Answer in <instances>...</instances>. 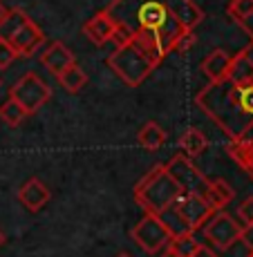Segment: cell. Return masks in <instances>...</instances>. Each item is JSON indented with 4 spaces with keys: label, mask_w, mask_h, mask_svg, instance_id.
I'll use <instances>...</instances> for the list:
<instances>
[{
    "label": "cell",
    "mask_w": 253,
    "mask_h": 257,
    "mask_svg": "<svg viewBox=\"0 0 253 257\" xmlns=\"http://www.w3.org/2000/svg\"><path fill=\"white\" fill-rule=\"evenodd\" d=\"M41 63H43V67L52 74V76H58L65 67L74 65L76 58H74V52L65 45V43L54 41V43H49L47 49L41 54Z\"/></svg>",
    "instance_id": "obj_14"
},
{
    "label": "cell",
    "mask_w": 253,
    "mask_h": 257,
    "mask_svg": "<svg viewBox=\"0 0 253 257\" xmlns=\"http://www.w3.org/2000/svg\"><path fill=\"white\" fill-rule=\"evenodd\" d=\"M117 29V23L112 21V16L103 9V12H97L94 16L83 25V34H86V38L94 45H106V43L112 41V34H115Z\"/></svg>",
    "instance_id": "obj_13"
},
{
    "label": "cell",
    "mask_w": 253,
    "mask_h": 257,
    "mask_svg": "<svg viewBox=\"0 0 253 257\" xmlns=\"http://www.w3.org/2000/svg\"><path fill=\"white\" fill-rule=\"evenodd\" d=\"M229 63H231V54L226 49H213L202 61V72L208 76V81H222L226 76Z\"/></svg>",
    "instance_id": "obj_15"
},
{
    "label": "cell",
    "mask_w": 253,
    "mask_h": 257,
    "mask_svg": "<svg viewBox=\"0 0 253 257\" xmlns=\"http://www.w3.org/2000/svg\"><path fill=\"white\" fill-rule=\"evenodd\" d=\"M159 58L155 56L152 49H148L143 43L130 41L117 45V49L106 58V65L126 83L128 87H139L148 76L152 74V70H157Z\"/></svg>",
    "instance_id": "obj_3"
},
{
    "label": "cell",
    "mask_w": 253,
    "mask_h": 257,
    "mask_svg": "<svg viewBox=\"0 0 253 257\" xmlns=\"http://www.w3.org/2000/svg\"><path fill=\"white\" fill-rule=\"evenodd\" d=\"M0 41H5L18 56H34L45 43V34L21 9H7L0 21Z\"/></svg>",
    "instance_id": "obj_5"
},
{
    "label": "cell",
    "mask_w": 253,
    "mask_h": 257,
    "mask_svg": "<svg viewBox=\"0 0 253 257\" xmlns=\"http://www.w3.org/2000/svg\"><path fill=\"white\" fill-rule=\"evenodd\" d=\"M193 43H195V36H193V32H186L184 36H182L180 41L175 43V47H173V52H177V54H186L188 49L193 47Z\"/></svg>",
    "instance_id": "obj_27"
},
{
    "label": "cell",
    "mask_w": 253,
    "mask_h": 257,
    "mask_svg": "<svg viewBox=\"0 0 253 257\" xmlns=\"http://www.w3.org/2000/svg\"><path fill=\"white\" fill-rule=\"evenodd\" d=\"M56 81L61 83V87H63L65 92H69V94H76V92H81L83 87H86L88 76H86V72H83L81 67L76 65V63H74V65L65 67V70L58 74Z\"/></svg>",
    "instance_id": "obj_20"
},
{
    "label": "cell",
    "mask_w": 253,
    "mask_h": 257,
    "mask_svg": "<svg viewBox=\"0 0 253 257\" xmlns=\"http://www.w3.org/2000/svg\"><path fill=\"white\" fill-rule=\"evenodd\" d=\"M233 188L226 184V181H222V179H208V184H206V190H204V199H206V204L211 206L213 210H222L226 204L233 199Z\"/></svg>",
    "instance_id": "obj_16"
},
{
    "label": "cell",
    "mask_w": 253,
    "mask_h": 257,
    "mask_svg": "<svg viewBox=\"0 0 253 257\" xmlns=\"http://www.w3.org/2000/svg\"><path fill=\"white\" fill-rule=\"evenodd\" d=\"M180 146H182V150H184L186 157L195 159V157H200V155H204L206 152L208 139H206V135L200 130V127H188L184 135H182Z\"/></svg>",
    "instance_id": "obj_18"
},
{
    "label": "cell",
    "mask_w": 253,
    "mask_h": 257,
    "mask_svg": "<svg viewBox=\"0 0 253 257\" xmlns=\"http://www.w3.org/2000/svg\"><path fill=\"white\" fill-rule=\"evenodd\" d=\"M5 244V235H3V230H0V246Z\"/></svg>",
    "instance_id": "obj_33"
},
{
    "label": "cell",
    "mask_w": 253,
    "mask_h": 257,
    "mask_svg": "<svg viewBox=\"0 0 253 257\" xmlns=\"http://www.w3.org/2000/svg\"><path fill=\"white\" fill-rule=\"evenodd\" d=\"M202 230H204V237L211 244V248H217V250L231 246L242 235V226L233 219L229 212H224V208L213 212L206 219V224L202 226Z\"/></svg>",
    "instance_id": "obj_8"
},
{
    "label": "cell",
    "mask_w": 253,
    "mask_h": 257,
    "mask_svg": "<svg viewBox=\"0 0 253 257\" xmlns=\"http://www.w3.org/2000/svg\"><path fill=\"white\" fill-rule=\"evenodd\" d=\"M173 208H175L177 217L184 221V226L191 230V233L200 230L202 226L206 224L208 217L215 212L211 206L206 204L204 197H202V195H193V192H182L180 199L173 204Z\"/></svg>",
    "instance_id": "obj_10"
},
{
    "label": "cell",
    "mask_w": 253,
    "mask_h": 257,
    "mask_svg": "<svg viewBox=\"0 0 253 257\" xmlns=\"http://www.w3.org/2000/svg\"><path fill=\"white\" fill-rule=\"evenodd\" d=\"M159 257H180V253H177V250H173L171 248V246H166V248H163V250H159Z\"/></svg>",
    "instance_id": "obj_31"
},
{
    "label": "cell",
    "mask_w": 253,
    "mask_h": 257,
    "mask_svg": "<svg viewBox=\"0 0 253 257\" xmlns=\"http://www.w3.org/2000/svg\"><path fill=\"white\" fill-rule=\"evenodd\" d=\"M137 141L141 148L155 152V150H159L163 146V141H166V130H163L157 121H148V123H143L141 130H139Z\"/></svg>",
    "instance_id": "obj_17"
},
{
    "label": "cell",
    "mask_w": 253,
    "mask_h": 257,
    "mask_svg": "<svg viewBox=\"0 0 253 257\" xmlns=\"http://www.w3.org/2000/svg\"><path fill=\"white\" fill-rule=\"evenodd\" d=\"M249 253H251L249 246H246L242 239L233 241L231 246H226V248L217 250V255H220V257H249Z\"/></svg>",
    "instance_id": "obj_24"
},
{
    "label": "cell",
    "mask_w": 253,
    "mask_h": 257,
    "mask_svg": "<svg viewBox=\"0 0 253 257\" xmlns=\"http://www.w3.org/2000/svg\"><path fill=\"white\" fill-rule=\"evenodd\" d=\"M182 192H184L182 186L173 179V175L166 170V166H155L135 186V201L146 212L159 215V212L171 208L180 199Z\"/></svg>",
    "instance_id": "obj_4"
},
{
    "label": "cell",
    "mask_w": 253,
    "mask_h": 257,
    "mask_svg": "<svg viewBox=\"0 0 253 257\" xmlns=\"http://www.w3.org/2000/svg\"><path fill=\"white\" fill-rule=\"evenodd\" d=\"M9 98H14L27 114H36L52 98V90L38 74L27 72L14 83V87L9 90Z\"/></svg>",
    "instance_id": "obj_6"
},
{
    "label": "cell",
    "mask_w": 253,
    "mask_h": 257,
    "mask_svg": "<svg viewBox=\"0 0 253 257\" xmlns=\"http://www.w3.org/2000/svg\"><path fill=\"white\" fill-rule=\"evenodd\" d=\"M166 170L171 172L173 179L182 186V190H184V192L204 195L206 184H208V177L195 164H193V159H191V157H186L184 152L173 157V159L166 164Z\"/></svg>",
    "instance_id": "obj_9"
},
{
    "label": "cell",
    "mask_w": 253,
    "mask_h": 257,
    "mask_svg": "<svg viewBox=\"0 0 253 257\" xmlns=\"http://www.w3.org/2000/svg\"><path fill=\"white\" fill-rule=\"evenodd\" d=\"M249 257H253V250H251V253H249Z\"/></svg>",
    "instance_id": "obj_35"
},
{
    "label": "cell",
    "mask_w": 253,
    "mask_h": 257,
    "mask_svg": "<svg viewBox=\"0 0 253 257\" xmlns=\"http://www.w3.org/2000/svg\"><path fill=\"white\" fill-rule=\"evenodd\" d=\"M29 114L23 110L21 105H18L14 98H7V101L0 105V118H3V123H7L9 127H18L25 123V118Z\"/></svg>",
    "instance_id": "obj_21"
},
{
    "label": "cell",
    "mask_w": 253,
    "mask_h": 257,
    "mask_svg": "<svg viewBox=\"0 0 253 257\" xmlns=\"http://www.w3.org/2000/svg\"><path fill=\"white\" fill-rule=\"evenodd\" d=\"M130 235L139 248L146 250V253H152V255L163 250L173 239L171 230H168L166 224L159 219V215H152V212H146V215L137 221V226L132 228Z\"/></svg>",
    "instance_id": "obj_7"
},
{
    "label": "cell",
    "mask_w": 253,
    "mask_h": 257,
    "mask_svg": "<svg viewBox=\"0 0 253 257\" xmlns=\"http://www.w3.org/2000/svg\"><path fill=\"white\" fill-rule=\"evenodd\" d=\"M200 244H202V241H197L195 233H186V235L173 237L168 246H171L173 250H177L180 257H193V255L197 253V248H200Z\"/></svg>",
    "instance_id": "obj_22"
},
{
    "label": "cell",
    "mask_w": 253,
    "mask_h": 257,
    "mask_svg": "<svg viewBox=\"0 0 253 257\" xmlns=\"http://www.w3.org/2000/svg\"><path fill=\"white\" fill-rule=\"evenodd\" d=\"M237 25H240L242 29H244V34H246V36H249L251 41H253V14H249L246 18H242V21L237 23Z\"/></svg>",
    "instance_id": "obj_29"
},
{
    "label": "cell",
    "mask_w": 253,
    "mask_h": 257,
    "mask_svg": "<svg viewBox=\"0 0 253 257\" xmlns=\"http://www.w3.org/2000/svg\"><path fill=\"white\" fill-rule=\"evenodd\" d=\"M237 215H240V219L244 221V224H251L253 221V197L242 201L240 208H237Z\"/></svg>",
    "instance_id": "obj_26"
},
{
    "label": "cell",
    "mask_w": 253,
    "mask_h": 257,
    "mask_svg": "<svg viewBox=\"0 0 253 257\" xmlns=\"http://www.w3.org/2000/svg\"><path fill=\"white\" fill-rule=\"evenodd\" d=\"M16 58H18V54L14 52V49L9 47L5 41H0V70H7V67L12 65Z\"/></svg>",
    "instance_id": "obj_25"
},
{
    "label": "cell",
    "mask_w": 253,
    "mask_h": 257,
    "mask_svg": "<svg viewBox=\"0 0 253 257\" xmlns=\"http://www.w3.org/2000/svg\"><path fill=\"white\" fill-rule=\"evenodd\" d=\"M229 157L253 179V141H231L226 148Z\"/></svg>",
    "instance_id": "obj_19"
},
{
    "label": "cell",
    "mask_w": 253,
    "mask_h": 257,
    "mask_svg": "<svg viewBox=\"0 0 253 257\" xmlns=\"http://www.w3.org/2000/svg\"><path fill=\"white\" fill-rule=\"evenodd\" d=\"M119 257H130V255H128V253H121V255H119Z\"/></svg>",
    "instance_id": "obj_34"
},
{
    "label": "cell",
    "mask_w": 253,
    "mask_h": 257,
    "mask_svg": "<svg viewBox=\"0 0 253 257\" xmlns=\"http://www.w3.org/2000/svg\"><path fill=\"white\" fill-rule=\"evenodd\" d=\"M193 257H220V255H217V250H215V248H211V246L200 244V248H197V253L193 255Z\"/></svg>",
    "instance_id": "obj_30"
},
{
    "label": "cell",
    "mask_w": 253,
    "mask_h": 257,
    "mask_svg": "<svg viewBox=\"0 0 253 257\" xmlns=\"http://www.w3.org/2000/svg\"><path fill=\"white\" fill-rule=\"evenodd\" d=\"M226 14H229L235 23H240L242 18H246L249 14H253V0H229Z\"/></svg>",
    "instance_id": "obj_23"
},
{
    "label": "cell",
    "mask_w": 253,
    "mask_h": 257,
    "mask_svg": "<svg viewBox=\"0 0 253 257\" xmlns=\"http://www.w3.org/2000/svg\"><path fill=\"white\" fill-rule=\"evenodd\" d=\"M224 78L231 81L233 85H249V83H253V43L242 47L237 54H231V63Z\"/></svg>",
    "instance_id": "obj_11"
},
{
    "label": "cell",
    "mask_w": 253,
    "mask_h": 257,
    "mask_svg": "<svg viewBox=\"0 0 253 257\" xmlns=\"http://www.w3.org/2000/svg\"><path fill=\"white\" fill-rule=\"evenodd\" d=\"M106 12L130 38L152 49L159 61L173 54L186 32L204 21L202 7L193 0H110Z\"/></svg>",
    "instance_id": "obj_1"
},
{
    "label": "cell",
    "mask_w": 253,
    "mask_h": 257,
    "mask_svg": "<svg viewBox=\"0 0 253 257\" xmlns=\"http://www.w3.org/2000/svg\"><path fill=\"white\" fill-rule=\"evenodd\" d=\"M5 14H7V7H5V5H3V0H0V21H3V18H5Z\"/></svg>",
    "instance_id": "obj_32"
},
{
    "label": "cell",
    "mask_w": 253,
    "mask_h": 257,
    "mask_svg": "<svg viewBox=\"0 0 253 257\" xmlns=\"http://www.w3.org/2000/svg\"><path fill=\"white\" fill-rule=\"evenodd\" d=\"M49 199H52V192H49V188L43 184L38 177H32V179H27L21 186V190H18V201H21V204L29 212L43 210L49 204Z\"/></svg>",
    "instance_id": "obj_12"
},
{
    "label": "cell",
    "mask_w": 253,
    "mask_h": 257,
    "mask_svg": "<svg viewBox=\"0 0 253 257\" xmlns=\"http://www.w3.org/2000/svg\"><path fill=\"white\" fill-rule=\"evenodd\" d=\"M240 239L244 241L246 246H249V250H253V221H251V224H244V228H242Z\"/></svg>",
    "instance_id": "obj_28"
},
{
    "label": "cell",
    "mask_w": 253,
    "mask_h": 257,
    "mask_svg": "<svg viewBox=\"0 0 253 257\" xmlns=\"http://www.w3.org/2000/svg\"><path fill=\"white\" fill-rule=\"evenodd\" d=\"M200 110L233 141L253 121V83L233 85L231 81H211L195 96Z\"/></svg>",
    "instance_id": "obj_2"
}]
</instances>
